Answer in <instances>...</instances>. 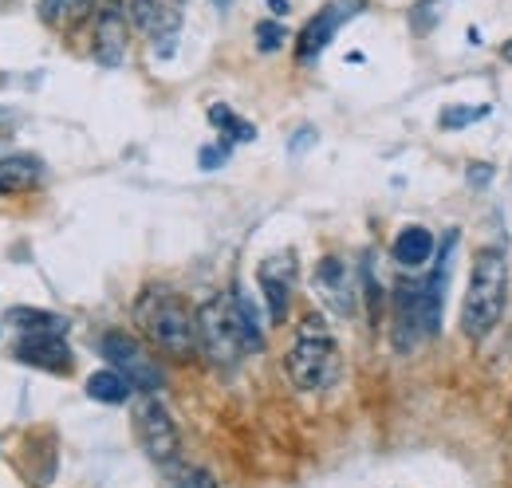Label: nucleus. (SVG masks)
Listing matches in <instances>:
<instances>
[{"label":"nucleus","instance_id":"f257e3e1","mask_svg":"<svg viewBox=\"0 0 512 488\" xmlns=\"http://www.w3.org/2000/svg\"><path fill=\"white\" fill-rule=\"evenodd\" d=\"M197 351L225 370L264 351V327L245 292H217L197 307Z\"/></svg>","mask_w":512,"mask_h":488},{"label":"nucleus","instance_id":"f03ea898","mask_svg":"<svg viewBox=\"0 0 512 488\" xmlns=\"http://www.w3.org/2000/svg\"><path fill=\"white\" fill-rule=\"evenodd\" d=\"M509 307V260L501 248H477L473 268H469V288L461 304V331L465 339L481 343L489 339Z\"/></svg>","mask_w":512,"mask_h":488},{"label":"nucleus","instance_id":"7ed1b4c3","mask_svg":"<svg viewBox=\"0 0 512 488\" xmlns=\"http://www.w3.org/2000/svg\"><path fill=\"white\" fill-rule=\"evenodd\" d=\"M134 319L158 351H166L174 359H190L197 351V311H190V304L178 292L150 284L134 300Z\"/></svg>","mask_w":512,"mask_h":488},{"label":"nucleus","instance_id":"20e7f679","mask_svg":"<svg viewBox=\"0 0 512 488\" xmlns=\"http://www.w3.org/2000/svg\"><path fill=\"white\" fill-rule=\"evenodd\" d=\"M284 370H288V382L296 390H327L339 382V370H343L339 343L331 339L320 315H308L300 323V335L284 355Z\"/></svg>","mask_w":512,"mask_h":488},{"label":"nucleus","instance_id":"39448f33","mask_svg":"<svg viewBox=\"0 0 512 488\" xmlns=\"http://www.w3.org/2000/svg\"><path fill=\"white\" fill-rule=\"evenodd\" d=\"M99 355L115 366L134 390H142V394H158V390L166 386L162 366L154 363V355H150L138 339H130L127 331H107V335L99 339Z\"/></svg>","mask_w":512,"mask_h":488},{"label":"nucleus","instance_id":"423d86ee","mask_svg":"<svg viewBox=\"0 0 512 488\" xmlns=\"http://www.w3.org/2000/svg\"><path fill=\"white\" fill-rule=\"evenodd\" d=\"M134 429H138V441H142V449H146V457H150L154 465L170 469V465L178 461L182 437H178V426H174L170 410H166L154 394H146V398L138 402V410H134Z\"/></svg>","mask_w":512,"mask_h":488},{"label":"nucleus","instance_id":"0eeeda50","mask_svg":"<svg viewBox=\"0 0 512 488\" xmlns=\"http://www.w3.org/2000/svg\"><path fill=\"white\" fill-rule=\"evenodd\" d=\"M312 288L320 296L327 311H335L339 319H351L355 315V300H359V288H355V272L343 256H323L316 264V276H312Z\"/></svg>","mask_w":512,"mask_h":488},{"label":"nucleus","instance_id":"6e6552de","mask_svg":"<svg viewBox=\"0 0 512 488\" xmlns=\"http://www.w3.org/2000/svg\"><path fill=\"white\" fill-rule=\"evenodd\" d=\"M296 276H300V264H296L292 252H276V256H268V260L260 264L256 280H260V292H264V304H268V319H272V323H284V319H288Z\"/></svg>","mask_w":512,"mask_h":488},{"label":"nucleus","instance_id":"1a4fd4ad","mask_svg":"<svg viewBox=\"0 0 512 488\" xmlns=\"http://www.w3.org/2000/svg\"><path fill=\"white\" fill-rule=\"evenodd\" d=\"M130 48V20L123 0H99L95 8V60L103 67H119Z\"/></svg>","mask_w":512,"mask_h":488},{"label":"nucleus","instance_id":"9d476101","mask_svg":"<svg viewBox=\"0 0 512 488\" xmlns=\"http://www.w3.org/2000/svg\"><path fill=\"white\" fill-rule=\"evenodd\" d=\"M130 20L158 44V56H170L182 28V4L178 0H130Z\"/></svg>","mask_w":512,"mask_h":488},{"label":"nucleus","instance_id":"9b49d317","mask_svg":"<svg viewBox=\"0 0 512 488\" xmlns=\"http://www.w3.org/2000/svg\"><path fill=\"white\" fill-rule=\"evenodd\" d=\"M359 12H363V0H331L327 8H320V12L304 24V32H300V40H296V56L304 63H312L323 48L331 44V36H335L351 16H359Z\"/></svg>","mask_w":512,"mask_h":488},{"label":"nucleus","instance_id":"f8f14e48","mask_svg":"<svg viewBox=\"0 0 512 488\" xmlns=\"http://www.w3.org/2000/svg\"><path fill=\"white\" fill-rule=\"evenodd\" d=\"M16 359L52 374H67L71 370V351H67L64 335H24L16 343Z\"/></svg>","mask_w":512,"mask_h":488},{"label":"nucleus","instance_id":"ddd939ff","mask_svg":"<svg viewBox=\"0 0 512 488\" xmlns=\"http://www.w3.org/2000/svg\"><path fill=\"white\" fill-rule=\"evenodd\" d=\"M44 178V162L36 154H8L0 158V197H12V193H28L36 189Z\"/></svg>","mask_w":512,"mask_h":488},{"label":"nucleus","instance_id":"4468645a","mask_svg":"<svg viewBox=\"0 0 512 488\" xmlns=\"http://www.w3.org/2000/svg\"><path fill=\"white\" fill-rule=\"evenodd\" d=\"M394 260L402 264V268H422V264H430L434 260V233L430 229H422V225H410V229H402L398 237H394Z\"/></svg>","mask_w":512,"mask_h":488},{"label":"nucleus","instance_id":"2eb2a0df","mask_svg":"<svg viewBox=\"0 0 512 488\" xmlns=\"http://www.w3.org/2000/svg\"><path fill=\"white\" fill-rule=\"evenodd\" d=\"M95 8H99V0H40V20L52 28H75Z\"/></svg>","mask_w":512,"mask_h":488},{"label":"nucleus","instance_id":"dca6fc26","mask_svg":"<svg viewBox=\"0 0 512 488\" xmlns=\"http://www.w3.org/2000/svg\"><path fill=\"white\" fill-rule=\"evenodd\" d=\"M12 327H20L24 335H67V319L56 311H40V307H12L8 311Z\"/></svg>","mask_w":512,"mask_h":488},{"label":"nucleus","instance_id":"f3484780","mask_svg":"<svg viewBox=\"0 0 512 488\" xmlns=\"http://www.w3.org/2000/svg\"><path fill=\"white\" fill-rule=\"evenodd\" d=\"M130 386L127 378L115 370V366H107V370H95L91 378H87V394L95 398V402H103V406H123L130 398Z\"/></svg>","mask_w":512,"mask_h":488},{"label":"nucleus","instance_id":"a211bd4d","mask_svg":"<svg viewBox=\"0 0 512 488\" xmlns=\"http://www.w3.org/2000/svg\"><path fill=\"white\" fill-rule=\"evenodd\" d=\"M209 122H213V126H221L229 142H253L256 138L253 122H245L241 115H233L225 103H213V107H209Z\"/></svg>","mask_w":512,"mask_h":488},{"label":"nucleus","instance_id":"6ab92c4d","mask_svg":"<svg viewBox=\"0 0 512 488\" xmlns=\"http://www.w3.org/2000/svg\"><path fill=\"white\" fill-rule=\"evenodd\" d=\"M166 473H170L174 488H217V481L205 469H193V465H182V461H174Z\"/></svg>","mask_w":512,"mask_h":488},{"label":"nucleus","instance_id":"aec40b11","mask_svg":"<svg viewBox=\"0 0 512 488\" xmlns=\"http://www.w3.org/2000/svg\"><path fill=\"white\" fill-rule=\"evenodd\" d=\"M493 107H446L442 111V130H465L469 122H477V119H485Z\"/></svg>","mask_w":512,"mask_h":488},{"label":"nucleus","instance_id":"412c9836","mask_svg":"<svg viewBox=\"0 0 512 488\" xmlns=\"http://www.w3.org/2000/svg\"><path fill=\"white\" fill-rule=\"evenodd\" d=\"M284 24H276V20H260L256 24V48L260 52H280L284 48Z\"/></svg>","mask_w":512,"mask_h":488},{"label":"nucleus","instance_id":"4be33fe9","mask_svg":"<svg viewBox=\"0 0 512 488\" xmlns=\"http://www.w3.org/2000/svg\"><path fill=\"white\" fill-rule=\"evenodd\" d=\"M225 158H229V142H225V146H205V150L197 154L201 170H221V166H225Z\"/></svg>","mask_w":512,"mask_h":488},{"label":"nucleus","instance_id":"5701e85b","mask_svg":"<svg viewBox=\"0 0 512 488\" xmlns=\"http://www.w3.org/2000/svg\"><path fill=\"white\" fill-rule=\"evenodd\" d=\"M489 178H493V170H489V166H473V170H469V182L473 185H485Z\"/></svg>","mask_w":512,"mask_h":488},{"label":"nucleus","instance_id":"b1692460","mask_svg":"<svg viewBox=\"0 0 512 488\" xmlns=\"http://www.w3.org/2000/svg\"><path fill=\"white\" fill-rule=\"evenodd\" d=\"M316 142V134H300V138H292V154L300 150V146H312Z\"/></svg>","mask_w":512,"mask_h":488},{"label":"nucleus","instance_id":"393cba45","mask_svg":"<svg viewBox=\"0 0 512 488\" xmlns=\"http://www.w3.org/2000/svg\"><path fill=\"white\" fill-rule=\"evenodd\" d=\"M268 4H272V12H276V16H284V12H288V0H268Z\"/></svg>","mask_w":512,"mask_h":488},{"label":"nucleus","instance_id":"a878e982","mask_svg":"<svg viewBox=\"0 0 512 488\" xmlns=\"http://www.w3.org/2000/svg\"><path fill=\"white\" fill-rule=\"evenodd\" d=\"M501 56H505V60L512 63V40H509V44H505V48H501Z\"/></svg>","mask_w":512,"mask_h":488},{"label":"nucleus","instance_id":"bb28decb","mask_svg":"<svg viewBox=\"0 0 512 488\" xmlns=\"http://www.w3.org/2000/svg\"><path fill=\"white\" fill-rule=\"evenodd\" d=\"M430 4L438 8V0H422V12H430ZM422 12H418V16H422Z\"/></svg>","mask_w":512,"mask_h":488},{"label":"nucleus","instance_id":"cd10ccee","mask_svg":"<svg viewBox=\"0 0 512 488\" xmlns=\"http://www.w3.org/2000/svg\"><path fill=\"white\" fill-rule=\"evenodd\" d=\"M213 4H217V8H229V0H213Z\"/></svg>","mask_w":512,"mask_h":488}]
</instances>
